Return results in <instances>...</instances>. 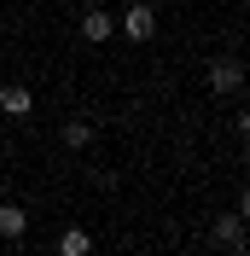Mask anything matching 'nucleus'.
<instances>
[{
	"mask_svg": "<svg viewBox=\"0 0 250 256\" xmlns=\"http://www.w3.org/2000/svg\"><path fill=\"white\" fill-rule=\"evenodd\" d=\"M122 35H128V41H152V35H157V12L146 6V0L122 12Z\"/></svg>",
	"mask_w": 250,
	"mask_h": 256,
	"instance_id": "f257e3e1",
	"label": "nucleus"
},
{
	"mask_svg": "<svg viewBox=\"0 0 250 256\" xmlns=\"http://www.w3.org/2000/svg\"><path fill=\"white\" fill-rule=\"evenodd\" d=\"M110 35H116V18L105 12V6H94V12H82V41H110Z\"/></svg>",
	"mask_w": 250,
	"mask_h": 256,
	"instance_id": "f03ea898",
	"label": "nucleus"
},
{
	"mask_svg": "<svg viewBox=\"0 0 250 256\" xmlns=\"http://www.w3.org/2000/svg\"><path fill=\"white\" fill-rule=\"evenodd\" d=\"M238 88H244V70H238L233 58L210 64V94H238Z\"/></svg>",
	"mask_w": 250,
	"mask_h": 256,
	"instance_id": "7ed1b4c3",
	"label": "nucleus"
},
{
	"mask_svg": "<svg viewBox=\"0 0 250 256\" xmlns=\"http://www.w3.org/2000/svg\"><path fill=\"white\" fill-rule=\"evenodd\" d=\"M0 111H6V116H30V111H35L30 88H24V82H12V88H0Z\"/></svg>",
	"mask_w": 250,
	"mask_h": 256,
	"instance_id": "20e7f679",
	"label": "nucleus"
},
{
	"mask_svg": "<svg viewBox=\"0 0 250 256\" xmlns=\"http://www.w3.org/2000/svg\"><path fill=\"white\" fill-rule=\"evenodd\" d=\"M216 244L244 250V216H216Z\"/></svg>",
	"mask_w": 250,
	"mask_h": 256,
	"instance_id": "39448f33",
	"label": "nucleus"
},
{
	"mask_svg": "<svg viewBox=\"0 0 250 256\" xmlns=\"http://www.w3.org/2000/svg\"><path fill=\"white\" fill-rule=\"evenodd\" d=\"M24 233H30V216L18 204H0V239H24Z\"/></svg>",
	"mask_w": 250,
	"mask_h": 256,
	"instance_id": "423d86ee",
	"label": "nucleus"
},
{
	"mask_svg": "<svg viewBox=\"0 0 250 256\" xmlns=\"http://www.w3.org/2000/svg\"><path fill=\"white\" fill-rule=\"evenodd\" d=\"M88 250H94V239H88L82 227H64L58 233V256H88Z\"/></svg>",
	"mask_w": 250,
	"mask_h": 256,
	"instance_id": "0eeeda50",
	"label": "nucleus"
},
{
	"mask_svg": "<svg viewBox=\"0 0 250 256\" xmlns=\"http://www.w3.org/2000/svg\"><path fill=\"white\" fill-rule=\"evenodd\" d=\"M64 146H70V152H82V146H94V128L82 122V116H70V122H64Z\"/></svg>",
	"mask_w": 250,
	"mask_h": 256,
	"instance_id": "6e6552de",
	"label": "nucleus"
}]
</instances>
